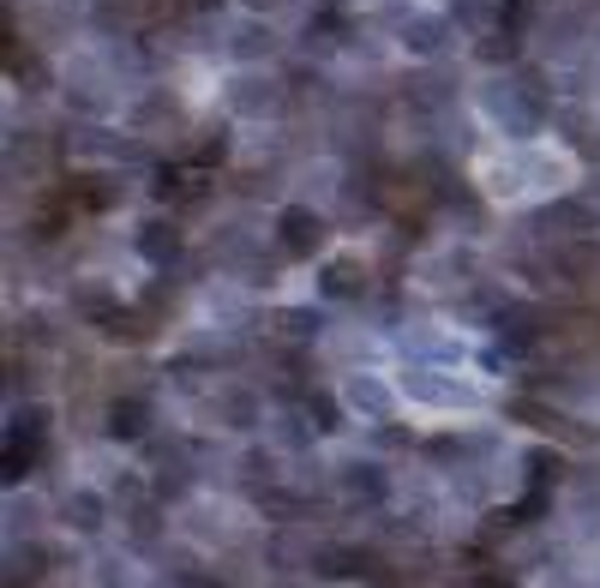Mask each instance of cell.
<instances>
[{"label": "cell", "instance_id": "6da1fadb", "mask_svg": "<svg viewBox=\"0 0 600 588\" xmlns=\"http://www.w3.org/2000/svg\"><path fill=\"white\" fill-rule=\"evenodd\" d=\"M283 246L288 253H318V246H325V223H318V216H306V211H283Z\"/></svg>", "mask_w": 600, "mask_h": 588}]
</instances>
